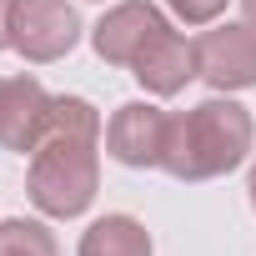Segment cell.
Wrapping results in <instances>:
<instances>
[{"label": "cell", "instance_id": "obj_7", "mask_svg": "<svg viewBox=\"0 0 256 256\" xmlns=\"http://www.w3.org/2000/svg\"><path fill=\"white\" fill-rule=\"evenodd\" d=\"M166 26V16L151 6V0H120V6H110L96 30H90V46L106 66H131L141 56V46Z\"/></svg>", "mask_w": 256, "mask_h": 256}, {"label": "cell", "instance_id": "obj_12", "mask_svg": "<svg viewBox=\"0 0 256 256\" xmlns=\"http://www.w3.org/2000/svg\"><path fill=\"white\" fill-rule=\"evenodd\" d=\"M10 6H16V0H0V50L10 46Z\"/></svg>", "mask_w": 256, "mask_h": 256}, {"label": "cell", "instance_id": "obj_6", "mask_svg": "<svg viewBox=\"0 0 256 256\" xmlns=\"http://www.w3.org/2000/svg\"><path fill=\"white\" fill-rule=\"evenodd\" d=\"M166 110H156L151 100H126L116 106L110 126H106V151L131 166V171H146V166H161V151H166Z\"/></svg>", "mask_w": 256, "mask_h": 256}, {"label": "cell", "instance_id": "obj_9", "mask_svg": "<svg viewBox=\"0 0 256 256\" xmlns=\"http://www.w3.org/2000/svg\"><path fill=\"white\" fill-rule=\"evenodd\" d=\"M80 256H151V231L136 216H100L80 236Z\"/></svg>", "mask_w": 256, "mask_h": 256}, {"label": "cell", "instance_id": "obj_14", "mask_svg": "<svg viewBox=\"0 0 256 256\" xmlns=\"http://www.w3.org/2000/svg\"><path fill=\"white\" fill-rule=\"evenodd\" d=\"M246 191H251V206H256V166H251V181H246Z\"/></svg>", "mask_w": 256, "mask_h": 256}, {"label": "cell", "instance_id": "obj_13", "mask_svg": "<svg viewBox=\"0 0 256 256\" xmlns=\"http://www.w3.org/2000/svg\"><path fill=\"white\" fill-rule=\"evenodd\" d=\"M241 10H246V26H256V0H241Z\"/></svg>", "mask_w": 256, "mask_h": 256}, {"label": "cell", "instance_id": "obj_5", "mask_svg": "<svg viewBox=\"0 0 256 256\" xmlns=\"http://www.w3.org/2000/svg\"><path fill=\"white\" fill-rule=\"evenodd\" d=\"M196 66L221 96L226 90H251L256 86V26L201 30L196 36Z\"/></svg>", "mask_w": 256, "mask_h": 256}, {"label": "cell", "instance_id": "obj_10", "mask_svg": "<svg viewBox=\"0 0 256 256\" xmlns=\"http://www.w3.org/2000/svg\"><path fill=\"white\" fill-rule=\"evenodd\" d=\"M0 256H60L56 246V231L46 221H0Z\"/></svg>", "mask_w": 256, "mask_h": 256}, {"label": "cell", "instance_id": "obj_11", "mask_svg": "<svg viewBox=\"0 0 256 256\" xmlns=\"http://www.w3.org/2000/svg\"><path fill=\"white\" fill-rule=\"evenodd\" d=\"M166 10L186 26H211L221 10H226V0H166Z\"/></svg>", "mask_w": 256, "mask_h": 256}, {"label": "cell", "instance_id": "obj_2", "mask_svg": "<svg viewBox=\"0 0 256 256\" xmlns=\"http://www.w3.org/2000/svg\"><path fill=\"white\" fill-rule=\"evenodd\" d=\"M251 141H256L251 110L231 96H211V100L166 120L161 171L176 176V181H216V176H226L246 161Z\"/></svg>", "mask_w": 256, "mask_h": 256}, {"label": "cell", "instance_id": "obj_3", "mask_svg": "<svg viewBox=\"0 0 256 256\" xmlns=\"http://www.w3.org/2000/svg\"><path fill=\"white\" fill-rule=\"evenodd\" d=\"M80 40V16L70 0H16L10 6V50H20L30 66L60 60Z\"/></svg>", "mask_w": 256, "mask_h": 256}, {"label": "cell", "instance_id": "obj_1", "mask_svg": "<svg viewBox=\"0 0 256 256\" xmlns=\"http://www.w3.org/2000/svg\"><path fill=\"white\" fill-rule=\"evenodd\" d=\"M30 201L46 216H80L100 191V110L86 96H56L46 141L30 151Z\"/></svg>", "mask_w": 256, "mask_h": 256}, {"label": "cell", "instance_id": "obj_8", "mask_svg": "<svg viewBox=\"0 0 256 256\" xmlns=\"http://www.w3.org/2000/svg\"><path fill=\"white\" fill-rule=\"evenodd\" d=\"M131 76H136L151 96H176V90H186V80L201 76V66H196V40H186L181 30L161 26V30L141 46V56L131 60Z\"/></svg>", "mask_w": 256, "mask_h": 256}, {"label": "cell", "instance_id": "obj_4", "mask_svg": "<svg viewBox=\"0 0 256 256\" xmlns=\"http://www.w3.org/2000/svg\"><path fill=\"white\" fill-rule=\"evenodd\" d=\"M50 116H56V96L36 80V76H10L0 80V146L30 156L46 131H50Z\"/></svg>", "mask_w": 256, "mask_h": 256}]
</instances>
